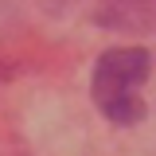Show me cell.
I'll return each instance as SVG.
<instances>
[{
    "instance_id": "obj_1",
    "label": "cell",
    "mask_w": 156,
    "mask_h": 156,
    "mask_svg": "<svg viewBox=\"0 0 156 156\" xmlns=\"http://www.w3.org/2000/svg\"><path fill=\"white\" fill-rule=\"evenodd\" d=\"M152 74V55L144 47H113L98 58L90 94L94 105L109 117L113 125H136L144 117V101H140V82Z\"/></svg>"
},
{
    "instance_id": "obj_2",
    "label": "cell",
    "mask_w": 156,
    "mask_h": 156,
    "mask_svg": "<svg viewBox=\"0 0 156 156\" xmlns=\"http://www.w3.org/2000/svg\"><path fill=\"white\" fill-rule=\"evenodd\" d=\"M78 20L113 31H156V0H58Z\"/></svg>"
}]
</instances>
